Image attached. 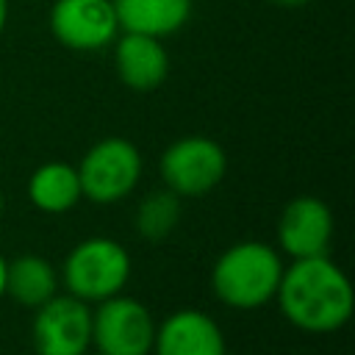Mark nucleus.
I'll return each mask as SVG.
<instances>
[{
  "label": "nucleus",
  "mask_w": 355,
  "mask_h": 355,
  "mask_svg": "<svg viewBox=\"0 0 355 355\" xmlns=\"http://www.w3.org/2000/svg\"><path fill=\"white\" fill-rule=\"evenodd\" d=\"M275 300L280 313L305 333H336L355 308L349 277L327 255L294 258L283 266Z\"/></svg>",
  "instance_id": "nucleus-1"
},
{
  "label": "nucleus",
  "mask_w": 355,
  "mask_h": 355,
  "mask_svg": "<svg viewBox=\"0 0 355 355\" xmlns=\"http://www.w3.org/2000/svg\"><path fill=\"white\" fill-rule=\"evenodd\" d=\"M283 275L280 255L263 241L230 244L211 269V288L219 302L236 311H252L275 300Z\"/></svg>",
  "instance_id": "nucleus-2"
},
{
  "label": "nucleus",
  "mask_w": 355,
  "mask_h": 355,
  "mask_svg": "<svg viewBox=\"0 0 355 355\" xmlns=\"http://www.w3.org/2000/svg\"><path fill=\"white\" fill-rule=\"evenodd\" d=\"M128 277H130L128 250L105 236H92L75 244L61 266V280L67 294L83 302H103L119 294Z\"/></svg>",
  "instance_id": "nucleus-3"
},
{
  "label": "nucleus",
  "mask_w": 355,
  "mask_h": 355,
  "mask_svg": "<svg viewBox=\"0 0 355 355\" xmlns=\"http://www.w3.org/2000/svg\"><path fill=\"white\" fill-rule=\"evenodd\" d=\"M75 169L83 197L97 205H111L125 200L136 189L141 178V153L133 141L108 136L89 147Z\"/></svg>",
  "instance_id": "nucleus-4"
},
{
  "label": "nucleus",
  "mask_w": 355,
  "mask_h": 355,
  "mask_svg": "<svg viewBox=\"0 0 355 355\" xmlns=\"http://www.w3.org/2000/svg\"><path fill=\"white\" fill-rule=\"evenodd\" d=\"M155 319L150 308L122 291L92 311V344L100 355H150Z\"/></svg>",
  "instance_id": "nucleus-5"
},
{
  "label": "nucleus",
  "mask_w": 355,
  "mask_h": 355,
  "mask_svg": "<svg viewBox=\"0 0 355 355\" xmlns=\"http://www.w3.org/2000/svg\"><path fill=\"white\" fill-rule=\"evenodd\" d=\"M227 155L219 141L208 136H183L161 155V178L178 197H200L222 183Z\"/></svg>",
  "instance_id": "nucleus-6"
},
{
  "label": "nucleus",
  "mask_w": 355,
  "mask_h": 355,
  "mask_svg": "<svg viewBox=\"0 0 355 355\" xmlns=\"http://www.w3.org/2000/svg\"><path fill=\"white\" fill-rule=\"evenodd\" d=\"M31 336L36 355H86L92 347L89 302L72 294H53L36 308Z\"/></svg>",
  "instance_id": "nucleus-7"
},
{
  "label": "nucleus",
  "mask_w": 355,
  "mask_h": 355,
  "mask_svg": "<svg viewBox=\"0 0 355 355\" xmlns=\"http://www.w3.org/2000/svg\"><path fill=\"white\" fill-rule=\"evenodd\" d=\"M50 31L58 44L75 53H94L119 36L111 0H55L50 8Z\"/></svg>",
  "instance_id": "nucleus-8"
},
{
  "label": "nucleus",
  "mask_w": 355,
  "mask_h": 355,
  "mask_svg": "<svg viewBox=\"0 0 355 355\" xmlns=\"http://www.w3.org/2000/svg\"><path fill=\"white\" fill-rule=\"evenodd\" d=\"M277 241L291 258L327 255L333 241V211L319 197H294L277 219Z\"/></svg>",
  "instance_id": "nucleus-9"
},
{
  "label": "nucleus",
  "mask_w": 355,
  "mask_h": 355,
  "mask_svg": "<svg viewBox=\"0 0 355 355\" xmlns=\"http://www.w3.org/2000/svg\"><path fill=\"white\" fill-rule=\"evenodd\" d=\"M155 355H227L219 324L194 308L169 313L153 338Z\"/></svg>",
  "instance_id": "nucleus-10"
},
{
  "label": "nucleus",
  "mask_w": 355,
  "mask_h": 355,
  "mask_svg": "<svg viewBox=\"0 0 355 355\" xmlns=\"http://www.w3.org/2000/svg\"><path fill=\"white\" fill-rule=\"evenodd\" d=\"M114 67L128 89L153 92L169 75V55L161 39L119 31V36L114 39Z\"/></svg>",
  "instance_id": "nucleus-11"
},
{
  "label": "nucleus",
  "mask_w": 355,
  "mask_h": 355,
  "mask_svg": "<svg viewBox=\"0 0 355 355\" xmlns=\"http://www.w3.org/2000/svg\"><path fill=\"white\" fill-rule=\"evenodd\" d=\"M119 31L166 39L191 17V0H111Z\"/></svg>",
  "instance_id": "nucleus-12"
},
{
  "label": "nucleus",
  "mask_w": 355,
  "mask_h": 355,
  "mask_svg": "<svg viewBox=\"0 0 355 355\" xmlns=\"http://www.w3.org/2000/svg\"><path fill=\"white\" fill-rule=\"evenodd\" d=\"M28 197L31 202L44 214H67L78 205L83 197L78 169L64 161H47L33 169L28 180Z\"/></svg>",
  "instance_id": "nucleus-13"
},
{
  "label": "nucleus",
  "mask_w": 355,
  "mask_h": 355,
  "mask_svg": "<svg viewBox=\"0 0 355 355\" xmlns=\"http://www.w3.org/2000/svg\"><path fill=\"white\" fill-rule=\"evenodd\" d=\"M58 291V272L42 255H19L6 263V294L25 305L39 308Z\"/></svg>",
  "instance_id": "nucleus-14"
},
{
  "label": "nucleus",
  "mask_w": 355,
  "mask_h": 355,
  "mask_svg": "<svg viewBox=\"0 0 355 355\" xmlns=\"http://www.w3.org/2000/svg\"><path fill=\"white\" fill-rule=\"evenodd\" d=\"M180 219V197L169 189L150 191L136 208V230L147 241L166 239Z\"/></svg>",
  "instance_id": "nucleus-15"
},
{
  "label": "nucleus",
  "mask_w": 355,
  "mask_h": 355,
  "mask_svg": "<svg viewBox=\"0 0 355 355\" xmlns=\"http://www.w3.org/2000/svg\"><path fill=\"white\" fill-rule=\"evenodd\" d=\"M275 6H280V8H300V6H305L308 0H272Z\"/></svg>",
  "instance_id": "nucleus-16"
},
{
  "label": "nucleus",
  "mask_w": 355,
  "mask_h": 355,
  "mask_svg": "<svg viewBox=\"0 0 355 355\" xmlns=\"http://www.w3.org/2000/svg\"><path fill=\"white\" fill-rule=\"evenodd\" d=\"M6 22H8V0H0V33L6 31Z\"/></svg>",
  "instance_id": "nucleus-17"
},
{
  "label": "nucleus",
  "mask_w": 355,
  "mask_h": 355,
  "mask_svg": "<svg viewBox=\"0 0 355 355\" xmlns=\"http://www.w3.org/2000/svg\"><path fill=\"white\" fill-rule=\"evenodd\" d=\"M6 263H8V261L0 255V297L6 294Z\"/></svg>",
  "instance_id": "nucleus-18"
},
{
  "label": "nucleus",
  "mask_w": 355,
  "mask_h": 355,
  "mask_svg": "<svg viewBox=\"0 0 355 355\" xmlns=\"http://www.w3.org/2000/svg\"><path fill=\"white\" fill-rule=\"evenodd\" d=\"M0 211H3V194H0Z\"/></svg>",
  "instance_id": "nucleus-19"
}]
</instances>
